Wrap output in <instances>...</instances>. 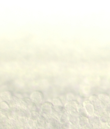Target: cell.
I'll return each mask as SVG.
<instances>
[{
    "label": "cell",
    "mask_w": 110,
    "mask_h": 129,
    "mask_svg": "<svg viewBox=\"0 0 110 129\" xmlns=\"http://www.w3.org/2000/svg\"><path fill=\"white\" fill-rule=\"evenodd\" d=\"M80 115L79 113H72L69 114V122L75 126H79Z\"/></svg>",
    "instance_id": "8992f818"
},
{
    "label": "cell",
    "mask_w": 110,
    "mask_h": 129,
    "mask_svg": "<svg viewBox=\"0 0 110 129\" xmlns=\"http://www.w3.org/2000/svg\"><path fill=\"white\" fill-rule=\"evenodd\" d=\"M0 108H1V112H4V115L6 114H8L9 111L11 109V107L8 102L5 101H1L0 103Z\"/></svg>",
    "instance_id": "30bf717a"
},
{
    "label": "cell",
    "mask_w": 110,
    "mask_h": 129,
    "mask_svg": "<svg viewBox=\"0 0 110 129\" xmlns=\"http://www.w3.org/2000/svg\"><path fill=\"white\" fill-rule=\"evenodd\" d=\"M90 123L89 117L88 116H80L79 126L81 127H85Z\"/></svg>",
    "instance_id": "8fae6325"
},
{
    "label": "cell",
    "mask_w": 110,
    "mask_h": 129,
    "mask_svg": "<svg viewBox=\"0 0 110 129\" xmlns=\"http://www.w3.org/2000/svg\"><path fill=\"white\" fill-rule=\"evenodd\" d=\"M13 96L12 93L10 91H4L0 93V97L2 100V101H5L8 103H10Z\"/></svg>",
    "instance_id": "ba28073f"
},
{
    "label": "cell",
    "mask_w": 110,
    "mask_h": 129,
    "mask_svg": "<svg viewBox=\"0 0 110 129\" xmlns=\"http://www.w3.org/2000/svg\"><path fill=\"white\" fill-rule=\"evenodd\" d=\"M78 113L80 116H88L89 117L88 114H87L85 108H84L83 105H80V106L78 109Z\"/></svg>",
    "instance_id": "2e32d148"
},
{
    "label": "cell",
    "mask_w": 110,
    "mask_h": 129,
    "mask_svg": "<svg viewBox=\"0 0 110 129\" xmlns=\"http://www.w3.org/2000/svg\"><path fill=\"white\" fill-rule=\"evenodd\" d=\"M30 129H37V127H32V128H31Z\"/></svg>",
    "instance_id": "44dd1931"
},
{
    "label": "cell",
    "mask_w": 110,
    "mask_h": 129,
    "mask_svg": "<svg viewBox=\"0 0 110 129\" xmlns=\"http://www.w3.org/2000/svg\"><path fill=\"white\" fill-rule=\"evenodd\" d=\"M52 103L54 107H64L65 105L63 104L62 101L60 97H56L53 99Z\"/></svg>",
    "instance_id": "9a60e30c"
},
{
    "label": "cell",
    "mask_w": 110,
    "mask_h": 129,
    "mask_svg": "<svg viewBox=\"0 0 110 129\" xmlns=\"http://www.w3.org/2000/svg\"><path fill=\"white\" fill-rule=\"evenodd\" d=\"M66 99L67 100V102H69V101H70L72 100H74L75 99V95L74 93H73L72 92H69L66 95Z\"/></svg>",
    "instance_id": "ac0fdd59"
},
{
    "label": "cell",
    "mask_w": 110,
    "mask_h": 129,
    "mask_svg": "<svg viewBox=\"0 0 110 129\" xmlns=\"http://www.w3.org/2000/svg\"><path fill=\"white\" fill-rule=\"evenodd\" d=\"M89 100L94 105V107H95V109L99 108L100 107L103 106L102 105L101 101H100L98 95L93 94V95H90L89 98Z\"/></svg>",
    "instance_id": "5b68a950"
},
{
    "label": "cell",
    "mask_w": 110,
    "mask_h": 129,
    "mask_svg": "<svg viewBox=\"0 0 110 129\" xmlns=\"http://www.w3.org/2000/svg\"><path fill=\"white\" fill-rule=\"evenodd\" d=\"M98 95L99 96V98L100 101H101L103 106L105 108V106L110 103V98L109 94H107L106 93H100Z\"/></svg>",
    "instance_id": "52a82bcc"
},
{
    "label": "cell",
    "mask_w": 110,
    "mask_h": 129,
    "mask_svg": "<svg viewBox=\"0 0 110 129\" xmlns=\"http://www.w3.org/2000/svg\"><path fill=\"white\" fill-rule=\"evenodd\" d=\"M30 99L36 105H42L43 104L44 94L42 91H34L30 95Z\"/></svg>",
    "instance_id": "7a4b0ae2"
},
{
    "label": "cell",
    "mask_w": 110,
    "mask_h": 129,
    "mask_svg": "<svg viewBox=\"0 0 110 129\" xmlns=\"http://www.w3.org/2000/svg\"><path fill=\"white\" fill-rule=\"evenodd\" d=\"M54 110V106L53 104L49 101L44 102L42 106V114L46 118H48L51 116Z\"/></svg>",
    "instance_id": "6da1fadb"
},
{
    "label": "cell",
    "mask_w": 110,
    "mask_h": 129,
    "mask_svg": "<svg viewBox=\"0 0 110 129\" xmlns=\"http://www.w3.org/2000/svg\"><path fill=\"white\" fill-rule=\"evenodd\" d=\"M100 119L102 123H107L110 119V112L105 111L100 116Z\"/></svg>",
    "instance_id": "7c38bea8"
},
{
    "label": "cell",
    "mask_w": 110,
    "mask_h": 129,
    "mask_svg": "<svg viewBox=\"0 0 110 129\" xmlns=\"http://www.w3.org/2000/svg\"><path fill=\"white\" fill-rule=\"evenodd\" d=\"M69 113L66 110L63 112L60 118L59 121L60 122L61 124H65L68 122H69Z\"/></svg>",
    "instance_id": "5bb4252c"
},
{
    "label": "cell",
    "mask_w": 110,
    "mask_h": 129,
    "mask_svg": "<svg viewBox=\"0 0 110 129\" xmlns=\"http://www.w3.org/2000/svg\"><path fill=\"white\" fill-rule=\"evenodd\" d=\"M89 117V122L90 123L94 125V127L96 126H100L101 125V122H100V117H98L96 115H94L93 116Z\"/></svg>",
    "instance_id": "9c48e42d"
},
{
    "label": "cell",
    "mask_w": 110,
    "mask_h": 129,
    "mask_svg": "<svg viewBox=\"0 0 110 129\" xmlns=\"http://www.w3.org/2000/svg\"><path fill=\"white\" fill-rule=\"evenodd\" d=\"M82 105H83L84 108H85L89 117L93 116V115H95V107L92 103L89 100V99L85 100L83 103H82Z\"/></svg>",
    "instance_id": "277c9868"
},
{
    "label": "cell",
    "mask_w": 110,
    "mask_h": 129,
    "mask_svg": "<svg viewBox=\"0 0 110 129\" xmlns=\"http://www.w3.org/2000/svg\"><path fill=\"white\" fill-rule=\"evenodd\" d=\"M47 123V119L46 118L42 115H41V116L38 120L36 122V127H45L46 124Z\"/></svg>",
    "instance_id": "4fadbf2b"
},
{
    "label": "cell",
    "mask_w": 110,
    "mask_h": 129,
    "mask_svg": "<svg viewBox=\"0 0 110 129\" xmlns=\"http://www.w3.org/2000/svg\"><path fill=\"white\" fill-rule=\"evenodd\" d=\"M27 125L29 126L30 128L34 127H36V122L33 121V119H32L31 118H30L27 120Z\"/></svg>",
    "instance_id": "d6986e66"
},
{
    "label": "cell",
    "mask_w": 110,
    "mask_h": 129,
    "mask_svg": "<svg viewBox=\"0 0 110 129\" xmlns=\"http://www.w3.org/2000/svg\"><path fill=\"white\" fill-rule=\"evenodd\" d=\"M107 125L110 127V119H109V120L108 121V122H107Z\"/></svg>",
    "instance_id": "ffe728a7"
},
{
    "label": "cell",
    "mask_w": 110,
    "mask_h": 129,
    "mask_svg": "<svg viewBox=\"0 0 110 129\" xmlns=\"http://www.w3.org/2000/svg\"><path fill=\"white\" fill-rule=\"evenodd\" d=\"M80 105V104L79 101L76 100H74L67 102L65 105V108L69 114L79 113L78 109H79Z\"/></svg>",
    "instance_id": "3957f363"
},
{
    "label": "cell",
    "mask_w": 110,
    "mask_h": 129,
    "mask_svg": "<svg viewBox=\"0 0 110 129\" xmlns=\"http://www.w3.org/2000/svg\"><path fill=\"white\" fill-rule=\"evenodd\" d=\"M40 116H41V114L39 112H36V111H32L31 112V118L32 119H33V121L36 122L39 119Z\"/></svg>",
    "instance_id": "e0dca14e"
},
{
    "label": "cell",
    "mask_w": 110,
    "mask_h": 129,
    "mask_svg": "<svg viewBox=\"0 0 110 129\" xmlns=\"http://www.w3.org/2000/svg\"><path fill=\"white\" fill-rule=\"evenodd\" d=\"M109 98H110V93L109 94Z\"/></svg>",
    "instance_id": "7402d4cb"
}]
</instances>
